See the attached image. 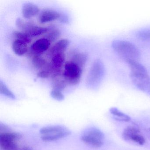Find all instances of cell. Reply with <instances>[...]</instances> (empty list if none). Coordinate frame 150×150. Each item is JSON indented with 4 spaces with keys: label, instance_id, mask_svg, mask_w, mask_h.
Returning a JSON list of instances; mask_svg holds the SVG:
<instances>
[{
    "label": "cell",
    "instance_id": "6da1fadb",
    "mask_svg": "<svg viewBox=\"0 0 150 150\" xmlns=\"http://www.w3.org/2000/svg\"><path fill=\"white\" fill-rule=\"evenodd\" d=\"M125 62L130 69L129 77L133 85L150 96V76L146 68L138 60L128 59Z\"/></svg>",
    "mask_w": 150,
    "mask_h": 150
},
{
    "label": "cell",
    "instance_id": "7a4b0ae2",
    "mask_svg": "<svg viewBox=\"0 0 150 150\" xmlns=\"http://www.w3.org/2000/svg\"><path fill=\"white\" fill-rule=\"evenodd\" d=\"M113 50L124 61L128 59L138 60L141 57V52L133 43L126 40L116 39L111 42Z\"/></svg>",
    "mask_w": 150,
    "mask_h": 150
},
{
    "label": "cell",
    "instance_id": "3957f363",
    "mask_svg": "<svg viewBox=\"0 0 150 150\" xmlns=\"http://www.w3.org/2000/svg\"><path fill=\"white\" fill-rule=\"evenodd\" d=\"M104 138L105 135L100 130L92 127L84 131L81 139L83 143L88 145L94 148H99L103 145Z\"/></svg>",
    "mask_w": 150,
    "mask_h": 150
},
{
    "label": "cell",
    "instance_id": "277c9868",
    "mask_svg": "<svg viewBox=\"0 0 150 150\" xmlns=\"http://www.w3.org/2000/svg\"><path fill=\"white\" fill-rule=\"evenodd\" d=\"M105 66L100 59H96L91 67L87 79L88 84L92 87H96L100 85L105 76Z\"/></svg>",
    "mask_w": 150,
    "mask_h": 150
},
{
    "label": "cell",
    "instance_id": "5b68a950",
    "mask_svg": "<svg viewBox=\"0 0 150 150\" xmlns=\"http://www.w3.org/2000/svg\"><path fill=\"white\" fill-rule=\"evenodd\" d=\"M81 74V67L78 64L72 61L66 62L63 75L67 84L75 86L79 84L80 81Z\"/></svg>",
    "mask_w": 150,
    "mask_h": 150
},
{
    "label": "cell",
    "instance_id": "8992f818",
    "mask_svg": "<svg viewBox=\"0 0 150 150\" xmlns=\"http://www.w3.org/2000/svg\"><path fill=\"white\" fill-rule=\"evenodd\" d=\"M48 30V28L39 27L32 23L28 22L23 32L28 35L30 37H36L46 33Z\"/></svg>",
    "mask_w": 150,
    "mask_h": 150
},
{
    "label": "cell",
    "instance_id": "52a82bcc",
    "mask_svg": "<svg viewBox=\"0 0 150 150\" xmlns=\"http://www.w3.org/2000/svg\"><path fill=\"white\" fill-rule=\"evenodd\" d=\"M50 46V42L46 38H41L35 42L31 46L33 52L39 54L47 51Z\"/></svg>",
    "mask_w": 150,
    "mask_h": 150
},
{
    "label": "cell",
    "instance_id": "ba28073f",
    "mask_svg": "<svg viewBox=\"0 0 150 150\" xmlns=\"http://www.w3.org/2000/svg\"><path fill=\"white\" fill-rule=\"evenodd\" d=\"M39 12L38 7L34 3H26L23 6L22 12L25 19H29L37 15Z\"/></svg>",
    "mask_w": 150,
    "mask_h": 150
},
{
    "label": "cell",
    "instance_id": "9c48e42d",
    "mask_svg": "<svg viewBox=\"0 0 150 150\" xmlns=\"http://www.w3.org/2000/svg\"><path fill=\"white\" fill-rule=\"evenodd\" d=\"M52 77V89L60 91L64 90L66 87L67 83L65 80L63 75H61V72L53 74Z\"/></svg>",
    "mask_w": 150,
    "mask_h": 150
},
{
    "label": "cell",
    "instance_id": "30bf717a",
    "mask_svg": "<svg viewBox=\"0 0 150 150\" xmlns=\"http://www.w3.org/2000/svg\"><path fill=\"white\" fill-rule=\"evenodd\" d=\"M65 61V57L64 53L56 54L52 56L50 64L52 70V74L61 72V68L64 64Z\"/></svg>",
    "mask_w": 150,
    "mask_h": 150
},
{
    "label": "cell",
    "instance_id": "8fae6325",
    "mask_svg": "<svg viewBox=\"0 0 150 150\" xmlns=\"http://www.w3.org/2000/svg\"><path fill=\"white\" fill-rule=\"evenodd\" d=\"M60 16V13L57 11L46 9L42 12L39 17V20L42 23H47L59 19Z\"/></svg>",
    "mask_w": 150,
    "mask_h": 150
},
{
    "label": "cell",
    "instance_id": "7c38bea8",
    "mask_svg": "<svg viewBox=\"0 0 150 150\" xmlns=\"http://www.w3.org/2000/svg\"><path fill=\"white\" fill-rule=\"evenodd\" d=\"M70 45V42L67 39H62L58 41L51 50L52 56L56 54L64 53Z\"/></svg>",
    "mask_w": 150,
    "mask_h": 150
},
{
    "label": "cell",
    "instance_id": "4fadbf2b",
    "mask_svg": "<svg viewBox=\"0 0 150 150\" xmlns=\"http://www.w3.org/2000/svg\"><path fill=\"white\" fill-rule=\"evenodd\" d=\"M68 129L62 125H50L43 127L40 130V132L42 135H55Z\"/></svg>",
    "mask_w": 150,
    "mask_h": 150
},
{
    "label": "cell",
    "instance_id": "5bb4252c",
    "mask_svg": "<svg viewBox=\"0 0 150 150\" xmlns=\"http://www.w3.org/2000/svg\"><path fill=\"white\" fill-rule=\"evenodd\" d=\"M27 45L22 41L16 39L12 44V48L14 52L18 56H23L28 52Z\"/></svg>",
    "mask_w": 150,
    "mask_h": 150
},
{
    "label": "cell",
    "instance_id": "9a60e30c",
    "mask_svg": "<svg viewBox=\"0 0 150 150\" xmlns=\"http://www.w3.org/2000/svg\"><path fill=\"white\" fill-rule=\"evenodd\" d=\"M21 135L16 132H4L0 134V142H16L21 138Z\"/></svg>",
    "mask_w": 150,
    "mask_h": 150
},
{
    "label": "cell",
    "instance_id": "2e32d148",
    "mask_svg": "<svg viewBox=\"0 0 150 150\" xmlns=\"http://www.w3.org/2000/svg\"><path fill=\"white\" fill-rule=\"evenodd\" d=\"M71 132L69 129L60 132L55 135H42L41 139L45 142H51V141H56L61 139L64 138L67 136L71 135Z\"/></svg>",
    "mask_w": 150,
    "mask_h": 150
},
{
    "label": "cell",
    "instance_id": "e0dca14e",
    "mask_svg": "<svg viewBox=\"0 0 150 150\" xmlns=\"http://www.w3.org/2000/svg\"><path fill=\"white\" fill-rule=\"evenodd\" d=\"M110 112L114 116V118L120 122H128L131 120V117L128 115L124 114L116 108H110Z\"/></svg>",
    "mask_w": 150,
    "mask_h": 150
},
{
    "label": "cell",
    "instance_id": "ac0fdd59",
    "mask_svg": "<svg viewBox=\"0 0 150 150\" xmlns=\"http://www.w3.org/2000/svg\"><path fill=\"white\" fill-rule=\"evenodd\" d=\"M32 63L35 67L38 69H47L50 67V64L47 63V61L39 56H35L32 60Z\"/></svg>",
    "mask_w": 150,
    "mask_h": 150
},
{
    "label": "cell",
    "instance_id": "d6986e66",
    "mask_svg": "<svg viewBox=\"0 0 150 150\" xmlns=\"http://www.w3.org/2000/svg\"><path fill=\"white\" fill-rule=\"evenodd\" d=\"M136 36L138 39L142 41H150V28L139 30L136 32Z\"/></svg>",
    "mask_w": 150,
    "mask_h": 150
},
{
    "label": "cell",
    "instance_id": "ffe728a7",
    "mask_svg": "<svg viewBox=\"0 0 150 150\" xmlns=\"http://www.w3.org/2000/svg\"><path fill=\"white\" fill-rule=\"evenodd\" d=\"M0 93L1 94L5 96L13 99L15 100L16 96L8 88L5 82L2 80L0 81Z\"/></svg>",
    "mask_w": 150,
    "mask_h": 150
},
{
    "label": "cell",
    "instance_id": "44dd1931",
    "mask_svg": "<svg viewBox=\"0 0 150 150\" xmlns=\"http://www.w3.org/2000/svg\"><path fill=\"white\" fill-rule=\"evenodd\" d=\"M139 133L140 132H136L131 134L129 137L127 141H132L139 145L144 144L146 142L145 139Z\"/></svg>",
    "mask_w": 150,
    "mask_h": 150
},
{
    "label": "cell",
    "instance_id": "7402d4cb",
    "mask_svg": "<svg viewBox=\"0 0 150 150\" xmlns=\"http://www.w3.org/2000/svg\"><path fill=\"white\" fill-rule=\"evenodd\" d=\"M13 35L17 40L22 41L25 43L29 44L31 42V37L24 32L20 31H14Z\"/></svg>",
    "mask_w": 150,
    "mask_h": 150
},
{
    "label": "cell",
    "instance_id": "603a6c76",
    "mask_svg": "<svg viewBox=\"0 0 150 150\" xmlns=\"http://www.w3.org/2000/svg\"><path fill=\"white\" fill-rule=\"evenodd\" d=\"M136 132H140V131L137 128L134 127V126H128L124 130L123 132L122 137L125 140L127 141L130 135H131L132 133H136Z\"/></svg>",
    "mask_w": 150,
    "mask_h": 150
},
{
    "label": "cell",
    "instance_id": "cb8c5ba5",
    "mask_svg": "<svg viewBox=\"0 0 150 150\" xmlns=\"http://www.w3.org/2000/svg\"><path fill=\"white\" fill-rule=\"evenodd\" d=\"M0 147L2 150H17L16 142H0Z\"/></svg>",
    "mask_w": 150,
    "mask_h": 150
},
{
    "label": "cell",
    "instance_id": "d4e9b609",
    "mask_svg": "<svg viewBox=\"0 0 150 150\" xmlns=\"http://www.w3.org/2000/svg\"><path fill=\"white\" fill-rule=\"evenodd\" d=\"M59 35H60L59 30L56 28H52L50 30L46 38L50 41V42H52L58 38Z\"/></svg>",
    "mask_w": 150,
    "mask_h": 150
},
{
    "label": "cell",
    "instance_id": "484cf974",
    "mask_svg": "<svg viewBox=\"0 0 150 150\" xmlns=\"http://www.w3.org/2000/svg\"><path fill=\"white\" fill-rule=\"evenodd\" d=\"M74 61L76 64H78L79 66L81 67V66L84 65L87 59V57L85 54H77L74 57Z\"/></svg>",
    "mask_w": 150,
    "mask_h": 150
},
{
    "label": "cell",
    "instance_id": "4316f807",
    "mask_svg": "<svg viewBox=\"0 0 150 150\" xmlns=\"http://www.w3.org/2000/svg\"><path fill=\"white\" fill-rule=\"evenodd\" d=\"M52 74V70L51 66L49 68L45 70H41L38 73L37 76L39 78H42V79H46L49 78L51 75Z\"/></svg>",
    "mask_w": 150,
    "mask_h": 150
},
{
    "label": "cell",
    "instance_id": "83f0119b",
    "mask_svg": "<svg viewBox=\"0 0 150 150\" xmlns=\"http://www.w3.org/2000/svg\"><path fill=\"white\" fill-rule=\"evenodd\" d=\"M50 95L52 98L59 101L63 100L64 99V94L62 93L61 91L58 90L52 89Z\"/></svg>",
    "mask_w": 150,
    "mask_h": 150
},
{
    "label": "cell",
    "instance_id": "f1b7e54d",
    "mask_svg": "<svg viewBox=\"0 0 150 150\" xmlns=\"http://www.w3.org/2000/svg\"><path fill=\"white\" fill-rule=\"evenodd\" d=\"M149 130H150V128H149Z\"/></svg>",
    "mask_w": 150,
    "mask_h": 150
}]
</instances>
